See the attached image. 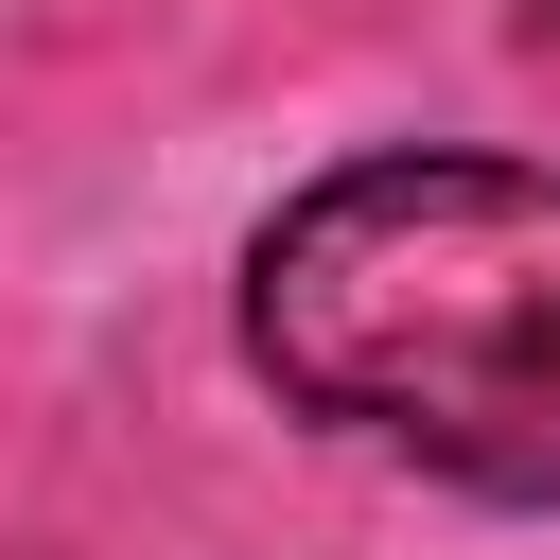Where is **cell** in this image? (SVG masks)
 Returning a JSON list of instances; mask_svg holds the SVG:
<instances>
[{
    "label": "cell",
    "instance_id": "cell-1",
    "mask_svg": "<svg viewBox=\"0 0 560 560\" xmlns=\"http://www.w3.org/2000/svg\"><path fill=\"white\" fill-rule=\"evenodd\" d=\"M245 350L298 420L420 455L438 490L560 508V175L542 158H350L245 245Z\"/></svg>",
    "mask_w": 560,
    "mask_h": 560
},
{
    "label": "cell",
    "instance_id": "cell-2",
    "mask_svg": "<svg viewBox=\"0 0 560 560\" xmlns=\"http://www.w3.org/2000/svg\"><path fill=\"white\" fill-rule=\"evenodd\" d=\"M525 18H542V35H560V0H525Z\"/></svg>",
    "mask_w": 560,
    "mask_h": 560
}]
</instances>
